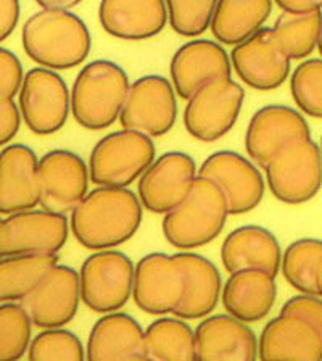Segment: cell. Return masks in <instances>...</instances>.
<instances>
[{
  "mask_svg": "<svg viewBox=\"0 0 322 361\" xmlns=\"http://www.w3.org/2000/svg\"><path fill=\"white\" fill-rule=\"evenodd\" d=\"M142 223V203L132 190L97 188L71 213V233L84 248L113 250L132 239Z\"/></svg>",
  "mask_w": 322,
  "mask_h": 361,
  "instance_id": "6da1fadb",
  "label": "cell"
},
{
  "mask_svg": "<svg viewBox=\"0 0 322 361\" xmlns=\"http://www.w3.org/2000/svg\"><path fill=\"white\" fill-rule=\"evenodd\" d=\"M23 49L47 70H70L84 63L90 52L87 25L73 11L44 10L32 13L21 31Z\"/></svg>",
  "mask_w": 322,
  "mask_h": 361,
  "instance_id": "7a4b0ae2",
  "label": "cell"
},
{
  "mask_svg": "<svg viewBox=\"0 0 322 361\" xmlns=\"http://www.w3.org/2000/svg\"><path fill=\"white\" fill-rule=\"evenodd\" d=\"M129 78L110 60L90 61L78 73L71 87V113L89 131H101L120 120L126 104Z\"/></svg>",
  "mask_w": 322,
  "mask_h": 361,
  "instance_id": "3957f363",
  "label": "cell"
},
{
  "mask_svg": "<svg viewBox=\"0 0 322 361\" xmlns=\"http://www.w3.org/2000/svg\"><path fill=\"white\" fill-rule=\"evenodd\" d=\"M228 216L229 207L221 189L211 180L197 178L185 200L163 218V235L179 250H192L216 239Z\"/></svg>",
  "mask_w": 322,
  "mask_h": 361,
  "instance_id": "277c9868",
  "label": "cell"
},
{
  "mask_svg": "<svg viewBox=\"0 0 322 361\" xmlns=\"http://www.w3.org/2000/svg\"><path fill=\"white\" fill-rule=\"evenodd\" d=\"M151 137L134 131H116L101 137L89 157L90 180L100 188L126 189L155 161Z\"/></svg>",
  "mask_w": 322,
  "mask_h": 361,
  "instance_id": "5b68a950",
  "label": "cell"
},
{
  "mask_svg": "<svg viewBox=\"0 0 322 361\" xmlns=\"http://www.w3.org/2000/svg\"><path fill=\"white\" fill-rule=\"evenodd\" d=\"M266 183L275 199L302 205L311 200L322 185V154L313 139L287 144L264 168Z\"/></svg>",
  "mask_w": 322,
  "mask_h": 361,
  "instance_id": "8992f818",
  "label": "cell"
},
{
  "mask_svg": "<svg viewBox=\"0 0 322 361\" xmlns=\"http://www.w3.org/2000/svg\"><path fill=\"white\" fill-rule=\"evenodd\" d=\"M134 276V263L123 252H95L79 271L81 300L95 313H116L132 295Z\"/></svg>",
  "mask_w": 322,
  "mask_h": 361,
  "instance_id": "52a82bcc",
  "label": "cell"
},
{
  "mask_svg": "<svg viewBox=\"0 0 322 361\" xmlns=\"http://www.w3.org/2000/svg\"><path fill=\"white\" fill-rule=\"evenodd\" d=\"M245 100V90L233 79H219L202 87L187 100L184 126L202 142H214L224 137L239 118Z\"/></svg>",
  "mask_w": 322,
  "mask_h": 361,
  "instance_id": "ba28073f",
  "label": "cell"
},
{
  "mask_svg": "<svg viewBox=\"0 0 322 361\" xmlns=\"http://www.w3.org/2000/svg\"><path fill=\"white\" fill-rule=\"evenodd\" d=\"M70 221L65 214L30 210L0 221V255H56L65 247Z\"/></svg>",
  "mask_w": 322,
  "mask_h": 361,
  "instance_id": "9c48e42d",
  "label": "cell"
},
{
  "mask_svg": "<svg viewBox=\"0 0 322 361\" xmlns=\"http://www.w3.org/2000/svg\"><path fill=\"white\" fill-rule=\"evenodd\" d=\"M178 120V99L166 78L149 75L131 84L120 123L126 131L161 137Z\"/></svg>",
  "mask_w": 322,
  "mask_h": 361,
  "instance_id": "30bf717a",
  "label": "cell"
},
{
  "mask_svg": "<svg viewBox=\"0 0 322 361\" xmlns=\"http://www.w3.org/2000/svg\"><path fill=\"white\" fill-rule=\"evenodd\" d=\"M185 273L179 255L154 252L135 267L132 298L147 314L163 316L176 312L185 295Z\"/></svg>",
  "mask_w": 322,
  "mask_h": 361,
  "instance_id": "8fae6325",
  "label": "cell"
},
{
  "mask_svg": "<svg viewBox=\"0 0 322 361\" xmlns=\"http://www.w3.org/2000/svg\"><path fill=\"white\" fill-rule=\"evenodd\" d=\"M20 110L31 133L50 135L60 131L71 110V94L65 79L47 68H32L25 75Z\"/></svg>",
  "mask_w": 322,
  "mask_h": 361,
  "instance_id": "7c38bea8",
  "label": "cell"
},
{
  "mask_svg": "<svg viewBox=\"0 0 322 361\" xmlns=\"http://www.w3.org/2000/svg\"><path fill=\"white\" fill-rule=\"evenodd\" d=\"M89 166L78 154L55 149L39 160V188L42 210L66 214L73 213L87 197Z\"/></svg>",
  "mask_w": 322,
  "mask_h": 361,
  "instance_id": "4fadbf2b",
  "label": "cell"
},
{
  "mask_svg": "<svg viewBox=\"0 0 322 361\" xmlns=\"http://www.w3.org/2000/svg\"><path fill=\"white\" fill-rule=\"evenodd\" d=\"M197 178L194 158L184 152H166L139 179V200L151 213L168 214L185 200Z\"/></svg>",
  "mask_w": 322,
  "mask_h": 361,
  "instance_id": "5bb4252c",
  "label": "cell"
},
{
  "mask_svg": "<svg viewBox=\"0 0 322 361\" xmlns=\"http://www.w3.org/2000/svg\"><path fill=\"white\" fill-rule=\"evenodd\" d=\"M199 178L211 180L221 189L229 214L255 210L266 189L263 174L252 160L233 150H219L208 157L199 169Z\"/></svg>",
  "mask_w": 322,
  "mask_h": 361,
  "instance_id": "9a60e30c",
  "label": "cell"
},
{
  "mask_svg": "<svg viewBox=\"0 0 322 361\" xmlns=\"http://www.w3.org/2000/svg\"><path fill=\"white\" fill-rule=\"evenodd\" d=\"M81 300L79 273L66 264L56 267L21 300L32 324L39 329H61L71 323Z\"/></svg>",
  "mask_w": 322,
  "mask_h": 361,
  "instance_id": "2e32d148",
  "label": "cell"
},
{
  "mask_svg": "<svg viewBox=\"0 0 322 361\" xmlns=\"http://www.w3.org/2000/svg\"><path fill=\"white\" fill-rule=\"evenodd\" d=\"M290 61L273 27H263L230 52V63L237 76L256 90L280 87L290 75Z\"/></svg>",
  "mask_w": 322,
  "mask_h": 361,
  "instance_id": "e0dca14e",
  "label": "cell"
},
{
  "mask_svg": "<svg viewBox=\"0 0 322 361\" xmlns=\"http://www.w3.org/2000/svg\"><path fill=\"white\" fill-rule=\"evenodd\" d=\"M302 139H311V131L300 111L287 105H266L248 123L245 149L253 163L266 168L282 147Z\"/></svg>",
  "mask_w": 322,
  "mask_h": 361,
  "instance_id": "ac0fdd59",
  "label": "cell"
},
{
  "mask_svg": "<svg viewBox=\"0 0 322 361\" xmlns=\"http://www.w3.org/2000/svg\"><path fill=\"white\" fill-rule=\"evenodd\" d=\"M169 73L176 94L180 99L189 100L208 84L219 79H233V63L223 45L197 39L176 50Z\"/></svg>",
  "mask_w": 322,
  "mask_h": 361,
  "instance_id": "d6986e66",
  "label": "cell"
},
{
  "mask_svg": "<svg viewBox=\"0 0 322 361\" xmlns=\"http://www.w3.org/2000/svg\"><path fill=\"white\" fill-rule=\"evenodd\" d=\"M41 202L39 160L25 144H11L0 152V213L30 212Z\"/></svg>",
  "mask_w": 322,
  "mask_h": 361,
  "instance_id": "ffe728a7",
  "label": "cell"
},
{
  "mask_svg": "<svg viewBox=\"0 0 322 361\" xmlns=\"http://www.w3.org/2000/svg\"><path fill=\"white\" fill-rule=\"evenodd\" d=\"M261 361H322V337L295 314L279 313L264 326L258 341Z\"/></svg>",
  "mask_w": 322,
  "mask_h": 361,
  "instance_id": "44dd1931",
  "label": "cell"
},
{
  "mask_svg": "<svg viewBox=\"0 0 322 361\" xmlns=\"http://www.w3.org/2000/svg\"><path fill=\"white\" fill-rule=\"evenodd\" d=\"M197 361H256L258 341L247 323L230 314L208 316L197 326Z\"/></svg>",
  "mask_w": 322,
  "mask_h": 361,
  "instance_id": "7402d4cb",
  "label": "cell"
},
{
  "mask_svg": "<svg viewBox=\"0 0 322 361\" xmlns=\"http://www.w3.org/2000/svg\"><path fill=\"white\" fill-rule=\"evenodd\" d=\"M87 361H142L147 358L145 331L128 313L101 316L89 332Z\"/></svg>",
  "mask_w": 322,
  "mask_h": 361,
  "instance_id": "603a6c76",
  "label": "cell"
},
{
  "mask_svg": "<svg viewBox=\"0 0 322 361\" xmlns=\"http://www.w3.org/2000/svg\"><path fill=\"white\" fill-rule=\"evenodd\" d=\"M223 267L230 274L245 269H261L278 278L282 253L278 237L269 229L247 224L234 229L221 247Z\"/></svg>",
  "mask_w": 322,
  "mask_h": 361,
  "instance_id": "cb8c5ba5",
  "label": "cell"
},
{
  "mask_svg": "<svg viewBox=\"0 0 322 361\" xmlns=\"http://www.w3.org/2000/svg\"><path fill=\"white\" fill-rule=\"evenodd\" d=\"M99 20L105 32L113 37L123 41H144L165 30L168 8L160 0H104L99 5Z\"/></svg>",
  "mask_w": 322,
  "mask_h": 361,
  "instance_id": "d4e9b609",
  "label": "cell"
},
{
  "mask_svg": "<svg viewBox=\"0 0 322 361\" xmlns=\"http://www.w3.org/2000/svg\"><path fill=\"white\" fill-rule=\"evenodd\" d=\"M228 314L242 323H256L268 316L278 298L275 278L261 269H245L229 276L223 287Z\"/></svg>",
  "mask_w": 322,
  "mask_h": 361,
  "instance_id": "484cf974",
  "label": "cell"
},
{
  "mask_svg": "<svg viewBox=\"0 0 322 361\" xmlns=\"http://www.w3.org/2000/svg\"><path fill=\"white\" fill-rule=\"evenodd\" d=\"M185 273V295L174 312L179 319H200L210 314L221 295V274L210 259L199 253H178Z\"/></svg>",
  "mask_w": 322,
  "mask_h": 361,
  "instance_id": "4316f807",
  "label": "cell"
},
{
  "mask_svg": "<svg viewBox=\"0 0 322 361\" xmlns=\"http://www.w3.org/2000/svg\"><path fill=\"white\" fill-rule=\"evenodd\" d=\"M273 8L274 4L269 0H221L216 5L210 30L221 44L240 45L263 30Z\"/></svg>",
  "mask_w": 322,
  "mask_h": 361,
  "instance_id": "83f0119b",
  "label": "cell"
},
{
  "mask_svg": "<svg viewBox=\"0 0 322 361\" xmlns=\"http://www.w3.org/2000/svg\"><path fill=\"white\" fill-rule=\"evenodd\" d=\"M58 264V255H20L0 259V300L21 302Z\"/></svg>",
  "mask_w": 322,
  "mask_h": 361,
  "instance_id": "f1b7e54d",
  "label": "cell"
},
{
  "mask_svg": "<svg viewBox=\"0 0 322 361\" xmlns=\"http://www.w3.org/2000/svg\"><path fill=\"white\" fill-rule=\"evenodd\" d=\"M145 350L150 361H197V338L179 318H160L145 329Z\"/></svg>",
  "mask_w": 322,
  "mask_h": 361,
  "instance_id": "f546056e",
  "label": "cell"
},
{
  "mask_svg": "<svg viewBox=\"0 0 322 361\" xmlns=\"http://www.w3.org/2000/svg\"><path fill=\"white\" fill-rule=\"evenodd\" d=\"M273 31L290 60H302L314 52L322 32V13H285L275 20Z\"/></svg>",
  "mask_w": 322,
  "mask_h": 361,
  "instance_id": "4dcf8cb0",
  "label": "cell"
},
{
  "mask_svg": "<svg viewBox=\"0 0 322 361\" xmlns=\"http://www.w3.org/2000/svg\"><path fill=\"white\" fill-rule=\"evenodd\" d=\"M322 262V240L300 239L287 247L280 271L285 281L306 295H318V271Z\"/></svg>",
  "mask_w": 322,
  "mask_h": 361,
  "instance_id": "1f68e13d",
  "label": "cell"
},
{
  "mask_svg": "<svg viewBox=\"0 0 322 361\" xmlns=\"http://www.w3.org/2000/svg\"><path fill=\"white\" fill-rule=\"evenodd\" d=\"M32 321L18 303L0 307V361H20L31 347Z\"/></svg>",
  "mask_w": 322,
  "mask_h": 361,
  "instance_id": "d6a6232c",
  "label": "cell"
},
{
  "mask_svg": "<svg viewBox=\"0 0 322 361\" xmlns=\"http://www.w3.org/2000/svg\"><path fill=\"white\" fill-rule=\"evenodd\" d=\"M30 361H87L82 342L66 329H47L32 338Z\"/></svg>",
  "mask_w": 322,
  "mask_h": 361,
  "instance_id": "836d02e7",
  "label": "cell"
},
{
  "mask_svg": "<svg viewBox=\"0 0 322 361\" xmlns=\"http://www.w3.org/2000/svg\"><path fill=\"white\" fill-rule=\"evenodd\" d=\"M290 92L303 113L322 120V59L303 61L290 78Z\"/></svg>",
  "mask_w": 322,
  "mask_h": 361,
  "instance_id": "e575fe53",
  "label": "cell"
},
{
  "mask_svg": "<svg viewBox=\"0 0 322 361\" xmlns=\"http://www.w3.org/2000/svg\"><path fill=\"white\" fill-rule=\"evenodd\" d=\"M218 2H184V0H169L166 2L168 20L174 31L185 37H197L211 27L214 11Z\"/></svg>",
  "mask_w": 322,
  "mask_h": 361,
  "instance_id": "d590c367",
  "label": "cell"
},
{
  "mask_svg": "<svg viewBox=\"0 0 322 361\" xmlns=\"http://www.w3.org/2000/svg\"><path fill=\"white\" fill-rule=\"evenodd\" d=\"M25 76L18 56L8 49H0V99L13 100L20 95Z\"/></svg>",
  "mask_w": 322,
  "mask_h": 361,
  "instance_id": "8d00e7d4",
  "label": "cell"
},
{
  "mask_svg": "<svg viewBox=\"0 0 322 361\" xmlns=\"http://www.w3.org/2000/svg\"><path fill=\"white\" fill-rule=\"evenodd\" d=\"M280 313L295 314L298 318L308 321L322 337V298L318 295L300 293L282 305Z\"/></svg>",
  "mask_w": 322,
  "mask_h": 361,
  "instance_id": "74e56055",
  "label": "cell"
},
{
  "mask_svg": "<svg viewBox=\"0 0 322 361\" xmlns=\"http://www.w3.org/2000/svg\"><path fill=\"white\" fill-rule=\"evenodd\" d=\"M21 110L15 100L0 99V144L7 145L21 126Z\"/></svg>",
  "mask_w": 322,
  "mask_h": 361,
  "instance_id": "f35d334b",
  "label": "cell"
},
{
  "mask_svg": "<svg viewBox=\"0 0 322 361\" xmlns=\"http://www.w3.org/2000/svg\"><path fill=\"white\" fill-rule=\"evenodd\" d=\"M21 7L15 0H2L0 2V41L11 36L20 20Z\"/></svg>",
  "mask_w": 322,
  "mask_h": 361,
  "instance_id": "ab89813d",
  "label": "cell"
},
{
  "mask_svg": "<svg viewBox=\"0 0 322 361\" xmlns=\"http://www.w3.org/2000/svg\"><path fill=\"white\" fill-rule=\"evenodd\" d=\"M275 5L285 13H311L322 8V2L313 0H278Z\"/></svg>",
  "mask_w": 322,
  "mask_h": 361,
  "instance_id": "60d3db41",
  "label": "cell"
},
{
  "mask_svg": "<svg viewBox=\"0 0 322 361\" xmlns=\"http://www.w3.org/2000/svg\"><path fill=\"white\" fill-rule=\"evenodd\" d=\"M39 7L44 10H66L70 11L71 8H75L76 5H79L78 0H39Z\"/></svg>",
  "mask_w": 322,
  "mask_h": 361,
  "instance_id": "b9f144b4",
  "label": "cell"
},
{
  "mask_svg": "<svg viewBox=\"0 0 322 361\" xmlns=\"http://www.w3.org/2000/svg\"><path fill=\"white\" fill-rule=\"evenodd\" d=\"M318 297L322 298V262L319 264V271H318Z\"/></svg>",
  "mask_w": 322,
  "mask_h": 361,
  "instance_id": "7bdbcfd3",
  "label": "cell"
},
{
  "mask_svg": "<svg viewBox=\"0 0 322 361\" xmlns=\"http://www.w3.org/2000/svg\"><path fill=\"white\" fill-rule=\"evenodd\" d=\"M318 50H319L321 59H322V32H321V37H319V42H318Z\"/></svg>",
  "mask_w": 322,
  "mask_h": 361,
  "instance_id": "ee69618b",
  "label": "cell"
},
{
  "mask_svg": "<svg viewBox=\"0 0 322 361\" xmlns=\"http://www.w3.org/2000/svg\"><path fill=\"white\" fill-rule=\"evenodd\" d=\"M321 154H322V139H321Z\"/></svg>",
  "mask_w": 322,
  "mask_h": 361,
  "instance_id": "f6af8a7d",
  "label": "cell"
},
{
  "mask_svg": "<svg viewBox=\"0 0 322 361\" xmlns=\"http://www.w3.org/2000/svg\"><path fill=\"white\" fill-rule=\"evenodd\" d=\"M142 361H150V360H149V358H145V360H142Z\"/></svg>",
  "mask_w": 322,
  "mask_h": 361,
  "instance_id": "bcb514c9",
  "label": "cell"
}]
</instances>
